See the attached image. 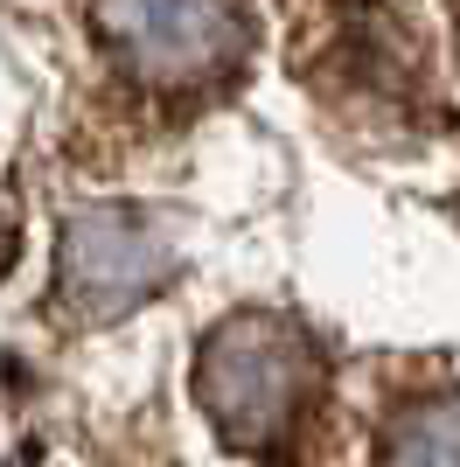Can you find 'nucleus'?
<instances>
[{
    "label": "nucleus",
    "instance_id": "7ed1b4c3",
    "mask_svg": "<svg viewBox=\"0 0 460 467\" xmlns=\"http://www.w3.org/2000/svg\"><path fill=\"white\" fill-rule=\"evenodd\" d=\"M168 279V237L140 210H84L63 237V300L91 321L140 307Z\"/></svg>",
    "mask_w": 460,
    "mask_h": 467
},
{
    "label": "nucleus",
    "instance_id": "f257e3e1",
    "mask_svg": "<svg viewBox=\"0 0 460 467\" xmlns=\"http://www.w3.org/2000/svg\"><path fill=\"white\" fill-rule=\"evenodd\" d=\"M314 384H321V356H314L307 328L287 321V314H266V307L230 314L203 342V356H195L203 411L237 447H272L307 411Z\"/></svg>",
    "mask_w": 460,
    "mask_h": 467
},
{
    "label": "nucleus",
    "instance_id": "20e7f679",
    "mask_svg": "<svg viewBox=\"0 0 460 467\" xmlns=\"http://www.w3.org/2000/svg\"><path fill=\"white\" fill-rule=\"evenodd\" d=\"M383 467H460V390L404 411L383 440Z\"/></svg>",
    "mask_w": 460,
    "mask_h": 467
},
{
    "label": "nucleus",
    "instance_id": "f03ea898",
    "mask_svg": "<svg viewBox=\"0 0 460 467\" xmlns=\"http://www.w3.org/2000/svg\"><path fill=\"white\" fill-rule=\"evenodd\" d=\"M91 21L119 70L147 91H216L251 49L237 0H91Z\"/></svg>",
    "mask_w": 460,
    "mask_h": 467
}]
</instances>
